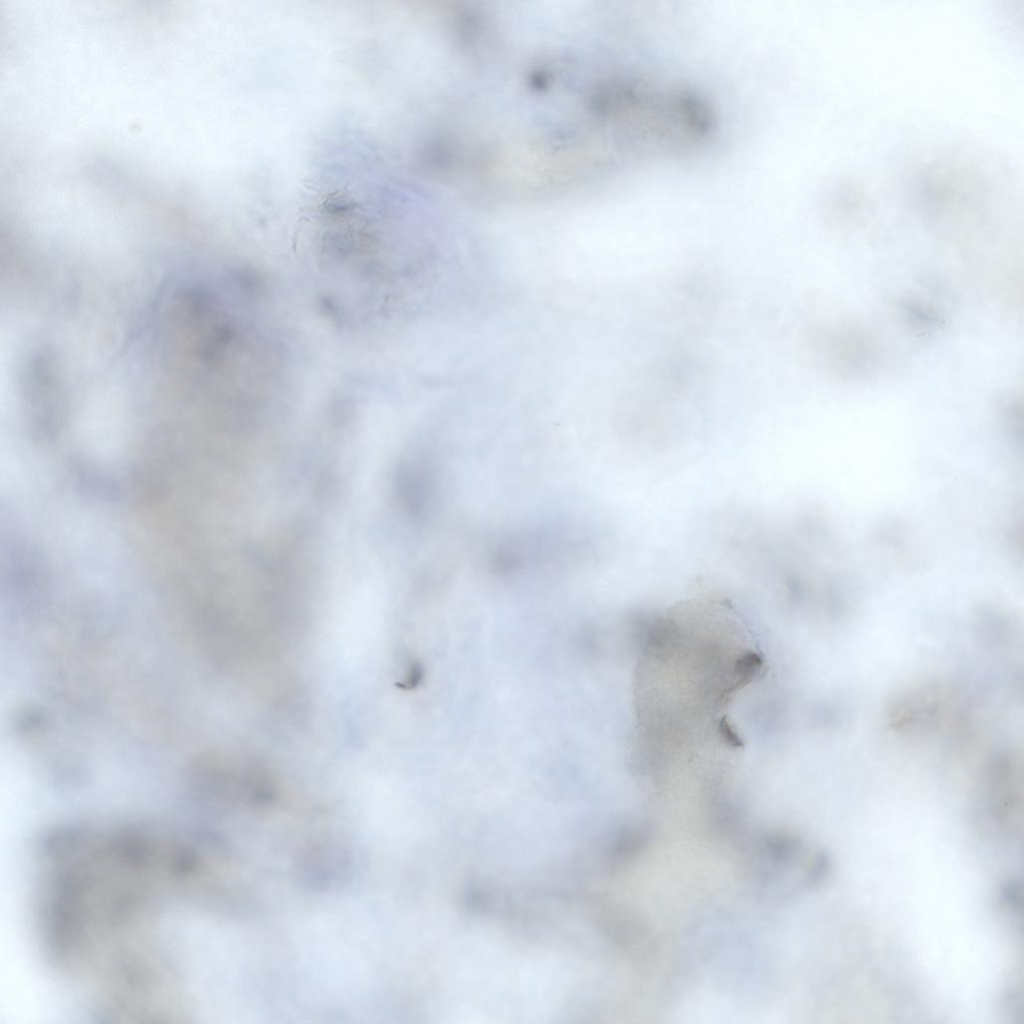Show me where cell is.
<instances>
[{"mask_svg": "<svg viewBox=\"0 0 1024 1024\" xmlns=\"http://www.w3.org/2000/svg\"><path fill=\"white\" fill-rule=\"evenodd\" d=\"M753 879L767 893L791 897L817 887L829 873L828 855L812 850L804 840L782 831L753 836L748 843Z\"/></svg>", "mask_w": 1024, "mask_h": 1024, "instance_id": "6da1fadb", "label": "cell"}]
</instances>
